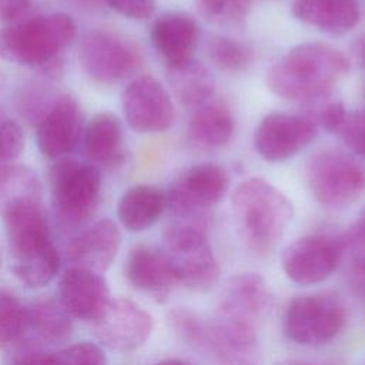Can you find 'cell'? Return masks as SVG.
Wrapping results in <instances>:
<instances>
[{"mask_svg": "<svg viewBox=\"0 0 365 365\" xmlns=\"http://www.w3.org/2000/svg\"><path fill=\"white\" fill-rule=\"evenodd\" d=\"M349 61L336 47L308 41L295 46L267 71V86L278 97L311 101L332 93L348 74Z\"/></svg>", "mask_w": 365, "mask_h": 365, "instance_id": "cell-1", "label": "cell"}, {"mask_svg": "<svg viewBox=\"0 0 365 365\" xmlns=\"http://www.w3.org/2000/svg\"><path fill=\"white\" fill-rule=\"evenodd\" d=\"M1 217L14 275L31 288L48 284L60 268V257L40 200L19 201Z\"/></svg>", "mask_w": 365, "mask_h": 365, "instance_id": "cell-2", "label": "cell"}, {"mask_svg": "<svg viewBox=\"0 0 365 365\" xmlns=\"http://www.w3.org/2000/svg\"><path fill=\"white\" fill-rule=\"evenodd\" d=\"M231 205L244 244L257 255L269 254L292 220L291 201L262 178L242 181L232 194Z\"/></svg>", "mask_w": 365, "mask_h": 365, "instance_id": "cell-3", "label": "cell"}, {"mask_svg": "<svg viewBox=\"0 0 365 365\" xmlns=\"http://www.w3.org/2000/svg\"><path fill=\"white\" fill-rule=\"evenodd\" d=\"M76 37V23L66 13L36 16L0 29V58L43 68L63 58V50Z\"/></svg>", "mask_w": 365, "mask_h": 365, "instance_id": "cell-4", "label": "cell"}, {"mask_svg": "<svg viewBox=\"0 0 365 365\" xmlns=\"http://www.w3.org/2000/svg\"><path fill=\"white\" fill-rule=\"evenodd\" d=\"M207 222L175 220L164 230L165 255L177 284L204 292L217 284L220 267L207 240Z\"/></svg>", "mask_w": 365, "mask_h": 365, "instance_id": "cell-5", "label": "cell"}, {"mask_svg": "<svg viewBox=\"0 0 365 365\" xmlns=\"http://www.w3.org/2000/svg\"><path fill=\"white\" fill-rule=\"evenodd\" d=\"M50 185L53 208L64 228L83 225L96 211L101 175L94 165L60 157L51 165Z\"/></svg>", "mask_w": 365, "mask_h": 365, "instance_id": "cell-6", "label": "cell"}, {"mask_svg": "<svg viewBox=\"0 0 365 365\" xmlns=\"http://www.w3.org/2000/svg\"><path fill=\"white\" fill-rule=\"evenodd\" d=\"M305 175L315 200L328 208L349 207L365 192V170L336 148H322L311 155Z\"/></svg>", "mask_w": 365, "mask_h": 365, "instance_id": "cell-7", "label": "cell"}, {"mask_svg": "<svg viewBox=\"0 0 365 365\" xmlns=\"http://www.w3.org/2000/svg\"><path fill=\"white\" fill-rule=\"evenodd\" d=\"M346 322L342 299L331 292L294 298L282 319L285 335L298 345L314 346L332 341Z\"/></svg>", "mask_w": 365, "mask_h": 365, "instance_id": "cell-8", "label": "cell"}, {"mask_svg": "<svg viewBox=\"0 0 365 365\" xmlns=\"http://www.w3.org/2000/svg\"><path fill=\"white\" fill-rule=\"evenodd\" d=\"M230 187V175L218 164L202 163L184 170L171 184L167 207L177 220L207 222V211L218 204Z\"/></svg>", "mask_w": 365, "mask_h": 365, "instance_id": "cell-9", "label": "cell"}, {"mask_svg": "<svg viewBox=\"0 0 365 365\" xmlns=\"http://www.w3.org/2000/svg\"><path fill=\"white\" fill-rule=\"evenodd\" d=\"M141 51L134 41L111 30L88 31L80 46L86 74L101 84L117 83L138 70Z\"/></svg>", "mask_w": 365, "mask_h": 365, "instance_id": "cell-10", "label": "cell"}, {"mask_svg": "<svg viewBox=\"0 0 365 365\" xmlns=\"http://www.w3.org/2000/svg\"><path fill=\"white\" fill-rule=\"evenodd\" d=\"M342 254V240L325 234H311L297 238L284 250L282 268L291 281L299 285H312L332 275Z\"/></svg>", "mask_w": 365, "mask_h": 365, "instance_id": "cell-11", "label": "cell"}, {"mask_svg": "<svg viewBox=\"0 0 365 365\" xmlns=\"http://www.w3.org/2000/svg\"><path fill=\"white\" fill-rule=\"evenodd\" d=\"M128 125L143 134L163 133L173 125L174 104L164 86L151 76L134 78L123 93Z\"/></svg>", "mask_w": 365, "mask_h": 365, "instance_id": "cell-12", "label": "cell"}, {"mask_svg": "<svg viewBox=\"0 0 365 365\" xmlns=\"http://www.w3.org/2000/svg\"><path fill=\"white\" fill-rule=\"evenodd\" d=\"M317 135V125L304 114L271 113L255 128L254 147L267 161H284L304 150Z\"/></svg>", "mask_w": 365, "mask_h": 365, "instance_id": "cell-13", "label": "cell"}, {"mask_svg": "<svg viewBox=\"0 0 365 365\" xmlns=\"http://www.w3.org/2000/svg\"><path fill=\"white\" fill-rule=\"evenodd\" d=\"M93 324L96 336L106 346L118 352H128L141 346L154 327L153 317L125 298L110 301L106 311Z\"/></svg>", "mask_w": 365, "mask_h": 365, "instance_id": "cell-14", "label": "cell"}, {"mask_svg": "<svg viewBox=\"0 0 365 365\" xmlns=\"http://www.w3.org/2000/svg\"><path fill=\"white\" fill-rule=\"evenodd\" d=\"M271 304L272 295L259 274H238L230 278L222 289L218 319L255 328V324L269 312Z\"/></svg>", "mask_w": 365, "mask_h": 365, "instance_id": "cell-15", "label": "cell"}, {"mask_svg": "<svg viewBox=\"0 0 365 365\" xmlns=\"http://www.w3.org/2000/svg\"><path fill=\"white\" fill-rule=\"evenodd\" d=\"M110 288L100 272L70 267L60 281V302L78 319L96 322L110 304Z\"/></svg>", "mask_w": 365, "mask_h": 365, "instance_id": "cell-16", "label": "cell"}, {"mask_svg": "<svg viewBox=\"0 0 365 365\" xmlns=\"http://www.w3.org/2000/svg\"><path fill=\"white\" fill-rule=\"evenodd\" d=\"M37 144L48 158H60L77 144L81 133V110L74 97L58 94L38 121Z\"/></svg>", "mask_w": 365, "mask_h": 365, "instance_id": "cell-17", "label": "cell"}, {"mask_svg": "<svg viewBox=\"0 0 365 365\" xmlns=\"http://www.w3.org/2000/svg\"><path fill=\"white\" fill-rule=\"evenodd\" d=\"M128 282L158 302L167 301L177 279L164 251L138 245L134 247L124 265Z\"/></svg>", "mask_w": 365, "mask_h": 365, "instance_id": "cell-18", "label": "cell"}, {"mask_svg": "<svg viewBox=\"0 0 365 365\" xmlns=\"http://www.w3.org/2000/svg\"><path fill=\"white\" fill-rule=\"evenodd\" d=\"M120 242L121 234L117 224L103 218L76 235L68 242L66 255L71 267L101 272L114 261Z\"/></svg>", "mask_w": 365, "mask_h": 365, "instance_id": "cell-19", "label": "cell"}, {"mask_svg": "<svg viewBox=\"0 0 365 365\" xmlns=\"http://www.w3.org/2000/svg\"><path fill=\"white\" fill-rule=\"evenodd\" d=\"M151 41L167 66L181 64L194 58L200 29L185 13H167L154 21Z\"/></svg>", "mask_w": 365, "mask_h": 365, "instance_id": "cell-20", "label": "cell"}, {"mask_svg": "<svg viewBox=\"0 0 365 365\" xmlns=\"http://www.w3.org/2000/svg\"><path fill=\"white\" fill-rule=\"evenodd\" d=\"M234 117L230 107L218 98L211 97L192 108L187 124V140L200 150H215L224 147L232 137Z\"/></svg>", "mask_w": 365, "mask_h": 365, "instance_id": "cell-21", "label": "cell"}, {"mask_svg": "<svg viewBox=\"0 0 365 365\" xmlns=\"http://www.w3.org/2000/svg\"><path fill=\"white\" fill-rule=\"evenodd\" d=\"M292 14L321 31L345 34L359 20V3L358 0H294Z\"/></svg>", "mask_w": 365, "mask_h": 365, "instance_id": "cell-22", "label": "cell"}, {"mask_svg": "<svg viewBox=\"0 0 365 365\" xmlns=\"http://www.w3.org/2000/svg\"><path fill=\"white\" fill-rule=\"evenodd\" d=\"M165 207L167 195L161 188L148 184H137L121 195L117 204V215L128 231L138 232L154 225Z\"/></svg>", "mask_w": 365, "mask_h": 365, "instance_id": "cell-23", "label": "cell"}, {"mask_svg": "<svg viewBox=\"0 0 365 365\" xmlns=\"http://www.w3.org/2000/svg\"><path fill=\"white\" fill-rule=\"evenodd\" d=\"M123 125L113 113H98L87 124L84 150L88 158L101 165H117L124 155Z\"/></svg>", "mask_w": 365, "mask_h": 365, "instance_id": "cell-24", "label": "cell"}, {"mask_svg": "<svg viewBox=\"0 0 365 365\" xmlns=\"http://www.w3.org/2000/svg\"><path fill=\"white\" fill-rule=\"evenodd\" d=\"M167 81L173 94L185 107H197L214 97L215 80L208 67L192 60L167 66Z\"/></svg>", "mask_w": 365, "mask_h": 365, "instance_id": "cell-25", "label": "cell"}, {"mask_svg": "<svg viewBox=\"0 0 365 365\" xmlns=\"http://www.w3.org/2000/svg\"><path fill=\"white\" fill-rule=\"evenodd\" d=\"M30 311V327L50 344H63L70 339L73 332L71 315L61 302L51 298L37 301Z\"/></svg>", "mask_w": 365, "mask_h": 365, "instance_id": "cell-26", "label": "cell"}, {"mask_svg": "<svg viewBox=\"0 0 365 365\" xmlns=\"http://www.w3.org/2000/svg\"><path fill=\"white\" fill-rule=\"evenodd\" d=\"M23 200H41V184L27 167L4 164L0 167V215Z\"/></svg>", "mask_w": 365, "mask_h": 365, "instance_id": "cell-27", "label": "cell"}, {"mask_svg": "<svg viewBox=\"0 0 365 365\" xmlns=\"http://www.w3.org/2000/svg\"><path fill=\"white\" fill-rule=\"evenodd\" d=\"M30 327V311L10 292L0 291V348L23 341Z\"/></svg>", "mask_w": 365, "mask_h": 365, "instance_id": "cell-28", "label": "cell"}, {"mask_svg": "<svg viewBox=\"0 0 365 365\" xmlns=\"http://www.w3.org/2000/svg\"><path fill=\"white\" fill-rule=\"evenodd\" d=\"M207 51L214 66L231 73L245 70L252 60V53L244 43L225 36L212 37L208 41Z\"/></svg>", "mask_w": 365, "mask_h": 365, "instance_id": "cell-29", "label": "cell"}, {"mask_svg": "<svg viewBox=\"0 0 365 365\" xmlns=\"http://www.w3.org/2000/svg\"><path fill=\"white\" fill-rule=\"evenodd\" d=\"M198 13L217 26H240L248 16L252 0H195Z\"/></svg>", "mask_w": 365, "mask_h": 365, "instance_id": "cell-30", "label": "cell"}, {"mask_svg": "<svg viewBox=\"0 0 365 365\" xmlns=\"http://www.w3.org/2000/svg\"><path fill=\"white\" fill-rule=\"evenodd\" d=\"M57 96L41 84H29L19 96V110L27 121L37 125Z\"/></svg>", "mask_w": 365, "mask_h": 365, "instance_id": "cell-31", "label": "cell"}, {"mask_svg": "<svg viewBox=\"0 0 365 365\" xmlns=\"http://www.w3.org/2000/svg\"><path fill=\"white\" fill-rule=\"evenodd\" d=\"M51 365H107V356L98 345L78 342L54 352Z\"/></svg>", "mask_w": 365, "mask_h": 365, "instance_id": "cell-32", "label": "cell"}, {"mask_svg": "<svg viewBox=\"0 0 365 365\" xmlns=\"http://www.w3.org/2000/svg\"><path fill=\"white\" fill-rule=\"evenodd\" d=\"M334 134L365 160V111H346Z\"/></svg>", "mask_w": 365, "mask_h": 365, "instance_id": "cell-33", "label": "cell"}, {"mask_svg": "<svg viewBox=\"0 0 365 365\" xmlns=\"http://www.w3.org/2000/svg\"><path fill=\"white\" fill-rule=\"evenodd\" d=\"M24 148V135L20 125L0 111V163L9 164Z\"/></svg>", "mask_w": 365, "mask_h": 365, "instance_id": "cell-34", "label": "cell"}, {"mask_svg": "<svg viewBox=\"0 0 365 365\" xmlns=\"http://www.w3.org/2000/svg\"><path fill=\"white\" fill-rule=\"evenodd\" d=\"M4 365H51V355L34 342H17L11 346Z\"/></svg>", "mask_w": 365, "mask_h": 365, "instance_id": "cell-35", "label": "cell"}, {"mask_svg": "<svg viewBox=\"0 0 365 365\" xmlns=\"http://www.w3.org/2000/svg\"><path fill=\"white\" fill-rule=\"evenodd\" d=\"M344 250L349 251L351 262L365 267V208L342 240Z\"/></svg>", "mask_w": 365, "mask_h": 365, "instance_id": "cell-36", "label": "cell"}, {"mask_svg": "<svg viewBox=\"0 0 365 365\" xmlns=\"http://www.w3.org/2000/svg\"><path fill=\"white\" fill-rule=\"evenodd\" d=\"M111 9L127 19L141 20L148 17L155 6V0H103Z\"/></svg>", "mask_w": 365, "mask_h": 365, "instance_id": "cell-37", "label": "cell"}, {"mask_svg": "<svg viewBox=\"0 0 365 365\" xmlns=\"http://www.w3.org/2000/svg\"><path fill=\"white\" fill-rule=\"evenodd\" d=\"M31 0H0V21H11L26 11Z\"/></svg>", "mask_w": 365, "mask_h": 365, "instance_id": "cell-38", "label": "cell"}, {"mask_svg": "<svg viewBox=\"0 0 365 365\" xmlns=\"http://www.w3.org/2000/svg\"><path fill=\"white\" fill-rule=\"evenodd\" d=\"M348 281L352 291L365 301V267L351 262Z\"/></svg>", "mask_w": 365, "mask_h": 365, "instance_id": "cell-39", "label": "cell"}, {"mask_svg": "<svg viewBox=\"0 0 365 365\" xmlns=\"http://www.w3.org/2000/svg\"><path fill=\"white\" fill-rule=\"evenodd\" d=\"M354 54H355V58H356L358 64H359L362 68H365V36H362V37L356 41V44H355V47H354Z\"/></svg>", "mask_w": 365, "mask_h": 365, "instance_id": "cell-40", "label": "cell"}, {"mask_svg": "<svg viewBox=\"0 0 365 365\" xmlns=\"http://www.w3.org/2000/svg\"><path fill=\"white\" fill-rule=\"evenodd\" d=\"M155 365H192V364L182 361V359H164V361L157 362Z\"/></svg>", "mask_w": 365, "mask_h": 365, "instance_id": "cell-41", "label": "cell"}, {"mask_svg": "<svg viewBox=\"0 0 365 365\" xmlns=\"http://www.w3.org/2000/svg\"><path fill=\"white\" fill-rule=\"evenodd\" d=\"M77 1L84 6H88V7H97L103 0H77Z\"/></svg>", "mask_w": 365, "mask_h": 365, "instance_id": "cell-42", "label": "cell"}, {"mask_svg": "<svg viewBox=\"0 0 365 365\" xmlns=\"http://www.w3.org/2000/svg\"><path fill=\"white\" fill-rule=\"evenodd\" d=\"M285 365H312V364H307V362H288Z\"/></svg>", "mask_w": 365, "mask_h": 365, "instance_id": "cell-43", "label": "cell"}]
</instances>
